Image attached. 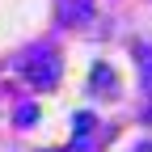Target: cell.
<instances>
[{
	"label": "cell",
	"instance_id": "obj_3",
	"mask_svg": "<svg viewBox=\"0 0 152 152\" xmlns=\"http://www.w3.org/2000/svg\"><path fill=\"white\" fill-rule=\"evenodd\" d=\"M89 127H93V114H80V118H76V131H80V135H85Z\"/></svg>",
	"mask_w": 152,
	"mask_h": 152
},
{
	"label": "cell",
	"instance_id": "obj_1",
	"mask_svg": "<svg viewBox=\"0 0 152 152\" xmlns=\"http://www.w3.org/2000/svg\"><path fill=\"white\" fill-rule=\"evenodd\" d=\"M21 68L30 72V80L38 89H51L55 80H59V59H55V51H42V55H30V59H21Z\"/></svg>",
	"mask_w": 152,
	"mask_h": 152
},
{
	"label": "cell",
	"instance_id": "obj_2",
	"mask_svg": "<svg viewBox=\"0 0 152 152\" xmlns=\"http://www.w3.org/2000/svg\"><path fill=\"white\" fill-rule=\"evenodd\" d=\"M17 123H34V106H21V110H17Z\"/></svg>",
	"mask_w": 152,
	"mask_h": 152
}]
</instances>
